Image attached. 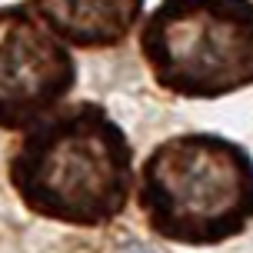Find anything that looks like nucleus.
Wrapping results in <instances>:
<instances>
[{
	"label": "nucleus",
	"instance_id": "obj_1",
	"mask_svg": "<svg viewBox=\"0 0 253 253\" xmlns=\"http://www.w3.org/2000/svg\"><path fill=\"white\" fill-rule=\"evenodd\" d=\"M126 133L97 103L43 117L10 160V183L40 216L100 227L124 213L133 190Z\"/></svg>",
	"mask_w": 253,
	"mask_h": 253
},
{
	"label": "nucleus",
	"instance_id": "obj_2",
	"mask_svg": "<svg viewBox=\"0 0 253 253\" xmlns=\"http://www.w3.org/2000/svg\"><path fill=\"white\" fill-rule=\"evenodd\" d=\"M140 210L153 233L213 247L253 220V157L216 133L164 140L140 170Z\"/></svg>",
	"mask_w": 253,
	"mask_h": 253
},
{
	"label": "nucleus",
	"instance_id": "obj_3",
	"mask_svg": "<svg viewBox=\"0 0 253 253\" xmlns=\"http://www.w3.org/2000/svg\"><path fill=\"white\" fill-rule=\"evenodd\" d=\"M140 53L177 97L216 100L253 84V0H164L143 20Z\"/></svg>",
	"mask_w": 253,
	"mask_h": 253
},
{
	"label": "nucleus",
	"instance_id": "obj_4",
	"mask_svg": "<svg viewBox=\"0 0 253 253\" xmlns=\"http://www.w3.org/2000/svg\"><path fill=\"white\" fill-rule=\"evenodd\" d=\"M74 57L30 7L0 10V126L43 120L74 87Z\"/></svg>",
	"mask_w": 253,
	"mask_h": 253
},
{
	"label": "nucleus",
	"instance_id": "obj_5",
	"mask_svg": "<svg viewBox=\"0 0 253 253\" xmlns=\"http://www.w3.org/2000/svg\"><path fill=\"white\" fill-rule=\"evenodd\" d=\"M53 34L77 47H114L133 30L143 0H30Z\"/></svg>",
	"mask_w": 253,
	"mask_h": 253
},
{
	"label": "nucleus",
	"instance_id": "obj_6",
	"mask_svg": "<svg viewBox=\"0 0 253 253\" xmlns=\"http://www.w3.org/2000/svg\"><path fill=\"white\" fill-rule=\"evenodd\" d=\"M126 253H150V250H140V247H130Z\"/></svg>",
	"mask_w": 253,
	"mask_h": 253
}]
</instances>
